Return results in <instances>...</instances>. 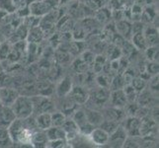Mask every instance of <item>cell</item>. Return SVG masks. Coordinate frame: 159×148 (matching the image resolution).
Returning a JSON list of instances; mask_svg holds the SVG:
<instances>
[{
    "label": "cell",
    "mask_w": 159,
    "mask_h": 148,
    "mask_svg": "<svg viewBox=\"0 0 159 148\" xmlns=\"http://www.w3.org/2000/svg\"><path fill=\"white\" fill-rule=\"evenodd\" d=\"M51 119H52V127H61L63 123L66 119V114L63 112H57L53 111L51 113Z\"/></svg>",
    "instance_id": "30"
},
{
    "label": "cell",
    "mask_w": 159,
    "mask_h": 148,
    "mask_svg": "<svg viewBox=\"0 0 159 148\" xmlns=\"http://www.w3.org/2000/svg\"><path fill=\"white\" fill-rule=\"evenodd\" d=\"M96 81L99 87H103V88H109L112 83V78L110 77L108 74H99L96 77Z\"/></svg>",
    "instance_id": "37"
},
{
    "label": "cell",
    "mask_w": 159,
    "mask_h": 148,
    "mask_svg": "<svg viewBox=\"0 0 159 148\" xmlns=\"http://www.w3.org/2000/svg\"><path fill=\"white\" fill-rule=\"evenodd\" d=\"M158 74L157 75H152L150 81H149V87H150V91H153L154 93L158 92Z\"/></svg>",
    "instance_id": "45"
},
{
    "label": "cell",
    "mask_w": 159,
    "mask_h": 148,
    "mask_svg": "<svg viewBox=\"0 0 159 148\" xmlns=\"http://www.w3.org/2000/svg\"><path fill=\"white\" fill-rule=\"evenodd\" d=\"M84 41H76L73 40V42H69V46H68V52L70 54H73V56H77V54H81L85 51L84 47Z\"/></svg>",
    "instance_id": "28"
},
{
    "label": "cell",
    "mask_w": 159,
    "mask_h": 148,
    "mask_svg": "<svg viewBox=\"0 0 159 148\" xmlns=\"http://www.w3.org/2000/svg\"><path fill=\"white\" fill-rule=\"evenodd\" d=\"M11 49H12V43L8 40H4L0 43V61L7 59Z\"/></svg>",
    "instance_id": "32"
},
{
    "label": "cell",
    "mask_w": 159,
    "mask_h": 148,
    "mask_svg": "<svg viewBox=\"0 0 159 148\" xmlns=\"http://www.w3.org/2000/svg\"><path fill=\"white\" fill-rule=\"evenodd\" d=\"M69 96L77 105H84L89 101L90 93L84 87L77 85L72 87V90H71Z\"/></svg>",
    "instance_id": "7"
},
{
    "label": "cell",
    "mask_w": 159,
    "mask_h": 148,
    "mask_svg": "<svg viewBox=\"0 0 159 148\" xmlns=\"http://www.w3.org/2000/svg\"><path fill=\"white\" fill-rule=\"evenodd\" d=\"M67 144V140L65 138H60V139H54V140H48L47 147L51 148H62L65 147Z\"/></svg>",
    "instance_id": "42"
},
{
    "label": "cell",
    "mask_w": 159,
    "mask_h": 148,
    "mask_svg": "<svg viewBox=\"0 0 159 148\" xmlns=\"http://www.w3.org/2000/svg\"><path fill=\"white\" fill-rule=\"evenodd\" d=\"M54 59L58 65H64L70 62L71 54L68 51H64V49L57 48V51L54 52Z\"/></svg>",
    "instance_id": "23"
},
{
    "label": "cell",
    "mask_w": 159,
    "mask_h": 148,
    "mask_svg": "<svg viewBox=\"0 0 159 148\" xmlns=\"http://www.w3.org/2000/svg\"><path fill=\"white\" fill-rule=\"evenodd\" d=\"M125 83L124 81V78H123V75H117L115 78H112V83H111V88L112 90H115V89H123L125 87Z\"/></svg>",
    "instance_id": "40"
},
{
    "label": "cell",
    "mask_w": 159,
    "mask_h": 148,
    "mask_svg": "<svg viewBox=\"0 0 159 148\" xmlns=\"http://www.w3.org/2000/svg\"><path fill=\"white\" fill-rule=\"evenodd\" d=\"M109 97H110V91L108 90V88L99 87L92 94H90L89 100H92V102L96 106H103L104 104H106L109 101Z\"/></svg>",
    "instance_id": "12"
},
{
    "label": "cell",
    "mask_w": 159,
    "mask_h": 148,
    "mask_svg": "<svg viewBox=\"0 0 159 148\" xmlns=\"http://www.w3.org/2000/svg\"><path fill=\"white\" fill-rule=\"evenodd\" d=\"M0 106H1V103H0Z\"/></svg>",
    "instance_id": "49"
},
{
    "label": "cell",
    "mask_w": 159,
    "mask_h": 148,
    "mask_svg": "<svg viewBox=\"0 0 159 148\" xmlns=\"http://www.w3.org/2000/svg\"><path fill=\"white\" fill-rule=\"evenodd\" d=\"M19 96V92L10 87H2L0 88V103L2 106H12V104Z\"/></svg>",
    "instance_id": "5"
},
{
    "label": "cell",
    "mask_w": 159,
    "mask_h": 148,
    "mask_svg": "<svg viewBox=\"0 0 159 148\" xmlns=\"http://www.w3.org/2000/svg\"><path fill=\"white\" fill-rule=\"evenodd\" d=\"M68 99L67 100H65V102L63 103V106H62V111L65 114H73V112L76 110V106H77V104H76L72 99L70 98V96L68 95Z\"/></svg>",
    "instance_id": "38"
},
{
    "label": "cell",
    "mask_w": 159,
    "mask_h": 148,
    "mask_svg": "<svg viewBox=\"0 0 159 148\" xmlns=\"http://www.w3.org/2000/svg\"><path fill=\"white\" fill-rule=\"evenodd\" d=\"M48 142V136L46 134L45 130L40 129V130H36L34 132H32L31 145L33 147H37V148L47 147Z\"/></svg>",
    "instance_id": "14"
},
{
    "label": "cell",
    "mask_w": 159,
    "mask_h": 148,
    "mask_svg": "<svg viewBox=\"0 0 159 148\" xmlns=\"http://www.w3.org/2000/svg\"><path fill=\"white\" fill-rule=\"evenodd\" d=\"M89 66H90V65L88 63H86L81 57L76 58L74 61L72 62V69L77 74H81V73L87 72V71L89 70Z\"/></svg>",
    "instance_id": "29"
},
{
    "label": "cell",
    "mask_w": 159,
    "mask_h": 148,
    "mask_svg": "<svg viewBox=\"0 0 159 148\" xmlns=\"http://www.w3.org/2000/svg\"><path fill=\"white\" fill-rule=\"evenodd\" d=\"M71 119H72L75 122V123L77 124L78 129L82 127H84L86 123H88V120H87L85 112L83 111V110L76 109L73 112V114H72V117H71Z\"/></svg>",
    "instance_id": "27"
},
{
    "label": "cell",
    "mask_w": 159,
    "mask_h": 148,
    "mask_svg": "<svg viewBox=\"0 0 159 148\" xmlns=\"http://www.w3.org/2000/svg\"><path fill=\"white\" fill-rule=\"evenodd\" d=\"M48 140L65 138V133L61 127H51L45 130Z\"/></svg>",
    "instance_id": "24"
},
{
    "label": "cell",
    "mask_w": 159,
    "mask_h": 148,
    "mask_svg": "<svg viewBox=\"0 0 159 148\" xmlns=\"http://www.w3.org/2000/svg\"><path fill=\"white\" fill-rule=\"evenodd\" d=\"M16 119V116L10 106H0V127L8 128Z\"/></svg>",
    "instance_id": "11"
},
{
    "label": "cell",
    "mask_w": 159,
    "mask_h": 148,
    "mask_svg": "<svg viewBox=\"0 0 159 148\" xmlns=\"http://www.w3.org/2000/svg\"><path fill=\"white\" fill-rule=\"evenodd\" d=\"M88 136L93 144H95L97 146H104L108 144L110 134L106 132L104 129H102L101 128L96 127L91 131Z\"/></svg>",
    "instance_id": "8"
},
{
    "label": "cell",
    "mask_w": 159,
    "mask_h": 148,
    "mask_svg": "<svg viewBox=\"0 0 159 148\" xmlns=\"http://www.w3.org/2000/svg\"><path fill=\"white\" fill-rule=\"evenodd\" d=\"M136 101H138V104L139 106H144L149 108V105H151V103L153 101V97L151 96V91L146 90V88L144 90H142L141 92H139V95H138Z\"/></svg>",
    "instance_id": "25"
},
{
    "label": "cell",
    "mask_w": 159,
    "mask_h": 148,
    "mask_svg": "<svg viewBox=\"0 0 159 148\" xmlns=\"http://www.w3.org/2000/svg\"><path fill=\"white\" fill-rule=\"evenodd\" d=\"M131 43L134 45L135 49L138 51H145L147 46L146 40L144 38L143 32H139V33H134V34L131 35Z\"/></svg>",
    "instance_id": "21"
},
{
    "label": "cell",
    "mask_w": 159,
    "mask_h": 148,
    "mask_svg": "<svg viewBox=\"0 0 159 148\" xmlns=\"http://www.w3.org/2000/svg\"><path fill=\"white\" fill-rule=\"evenodd\" d=\"M145 69H146V73L152 75H157L159 72V65L158 61H149L145 65Z\"/></svg>",
    "instance_id": "41"
},
{
    "label": "cell",
    "mask_w": 159,
    "mask_h": 148,
    "mask_svg": "<svg viewBox=\"0 0 159 148\" xmlns=\"http://www.w3.org/2000/svg\"><path fill=\"white\" fill-rule=\"evenodd\" d=\"M84 112H85V114H86V118H87V120H88V123H90L92 125H94V127H99L100 123L103 122L104 116L100 112L96 111V110L86 109Z\"/></svg>",
    "instance_id": "19"
},
{
    "label": "cell",
    "mask_w": 159,
    "mask_h": 148,
    "mask_svg": "<svg viewBox=\"0 0 159 148\" xmlns=\"http://www.w3.org/2000/svg\"><path fill=\"white\" fill-rule=\"evenodd\" d=\"M12 144L14 143L8 131V128L0 127V147L1 148L10 147Z\"/></svg>",
    "instance_id": "26"
},
{
    "label": "cell",
    "mask_w": 159,
    "mask_h": 148,
    "mask_svg": "<svg viewBox=\"0 0 159 148\" xmlns=\"http://www.w3.org/2000/svg\"><path fill=\"white\" fill-rule=\"evenodd\" d=\"M143 35H144V38L148 47L158 45V29L156 27H153V26L144 27Z\"/></svg>",
    "instance_id": "18"
},
{
    "label": "cell",
    "mask_w": 159,
    "mask_h": 148,
    "mask_svg": "<svg viewBox=\"0 0 159 148\" xmlns=\"http://www.w3.org/2000/svg\"><path fill=\"white\" fill-rule=\"evenodd\" d=\"M72 80H71L69 76H65L57 83L56 87V93L59 98L67 97L70 94L71 90H72Z\"/></svg>",
    "instance_id": "13"
},
{
    "label": "cell",
    "mask_w": 159,
    "mask_h": 148,
    "mask_svg": "<svg viewBox=\"0 0 159 148\" xmlns=\"http://www.w3.org/2000/svg\"><path fill=\"white\" fill-rule=\"evenodd\" d=\"M127 137H128L127 131H125L124 127L120 124L117 128V129L110 134L108 144L111 147H123V144Z\"/></svg>",
    "instance_id": "4"
},
{
    "label": "cell",
    "mask_w": 159,
    "mask_h": 148,
    "mask_svg": "<svg viewBox=\"0 0 159 148\" xmlns=\"http://www.w3.org/2000/svg\"><path fill=\"white\" fill-rule=\"evenodd\" d=\"M61 128L65 133V139L67 141L75 139L79 134V129H78L77 124L75 123V122L72 119L66 118L65 122L61 125Z\"/></svg>",
    "instance_id": "10"
},
{
    "label": "cell",
    "mask_w": 159,
    "mask_h": 148,
    "mask_svg": "<svg viewBox=\"0 0 159 148\" xmlns=\"http://www.w3.org/2000/svg\"><path fill=\"white\" fill-rule=\"evenodd\" d=\"M119 125H120V123L115 122V120L109 119H104L103 122L100 123L99 128L104 129L109 134H111L112 132H114V131L117 129V128L119 127Z\"/></svg>",
    "instance_id": "31"
},
{
    "label": "cell",
    "mask_w": 159,
    "mask_h": 148,
    "mask_svg": "<svg viewBox=\"0 0 159 148\" xmlns=\"http://www.w3.org/2000/svg\"><path fill=\"white\" fill-rule=\"evenodd\" d=\"M32 101L34 103V111L38 110L39 113H52L54 111V104L50 97L39 95L36 98H32Z\"/></svg>",
    "instance_id": "3"
},
{
    "label": "cell",
    "mask_w": 159,
    "mask_h": 148,
    "mask_svg": "<svg viewBox=\"0 0 159 148\" xmlns=\"http://www.w3.org/2000/svg\"><path fill=\"white\" fill-rule=\"evenodd\" d=\"M28 7L30 14L37 16V17H43L52 9H53L48 0H36V1L29 2Z\"/></svg>",
    "instance_id": "2"
},
{
    "label": "cell",
    "mask_w": 159,
    "mask_h": 148,
    "mask_svg": "<svg viewBox=\"0 0 159 148\" xmlns=\"http://www.w3.org/2000/svg\"><path fill=\"white\" fill-rule=\"evenodd\" d=\"M115 29L117 31V34L124 37L125 39H128L133 35V25L127 20H119L116 23Z\"/></svg>",
    "instance_id": "15"
},
{
    "label": "cell",
    "mask_w": 159,
    "mask_h": 148,
    "mask_svg": "<svg viewBox=\"0 0 159 148\" xmlns=\"http://www.w3.org/2000/svg\"><path fill=\"white\" fill-rule=\"evenodd\" d=\"M143 30H144V26L141 22H135L133 25V34L139 32H143Z\"/></svg>",
    "instance_id": "46"
},
{
    "label": "cell",
    "mask_w": 159,
    "mask_h": 148,
    "mask_svg": "<svg viewBox=\"0 0 159 148\" xmlns=\"http://www.w3.org/2000/svg\"><path fill=\"white\" fill-rule=\"evenodd\" d=\"M35 119H36L37 127L39 129L46 130L52 127L51 113H39Z\"/></svg>",
    "instance_id": "20"
},
{
    "label": "cell",
    "mask_w": 159,
    "mask_h": 148,
    "mask_svg": "<svg viewBox=\"0 0 159 148\" xmlns=\"http://www.w3.org/2000/svg\"><path fill=\"white\" fill-rule=\"evenodd\" d=\"M146 58L149 61H158V47L157 46H149L144 51Z\"/></svg>",
    "instance_id": "36"
},
{
    "label": "cell",
    "mask_w": 159,
    "mask_h": 148,
    "mask_svg": "<svg viewBox=\"0 0 159 148\" xmlns=\"http://www.w3.org/2000/svg\"><path fill=\"white\" fill-rule=\"evenodd\" d=\"M111 17V13L106 8H101L96 12L95 19L98 21V23H107Z\"/></svg>",
    "instance_id": "35"
},
{
    "label": "cell",
    "mask_w": 159,
    "mask_h": 148,
    "mask_svg": "<svg viewBox=\"0 0 159 148\" xmlns=\"http://www.w3.org/2000/svg\"><path fill=\"white\" fill-rule=\"evenodd\" d=\"M13 112L17 119H25L27 118L31 117L34 113V103L32 101V98L27 96H21L19 95L15 102L12 104Z\"/></svg>",
    "instance_id": "1"
},
{
    "label": "cell",
    "mask_w": 159,
    "mask_h": 148,
    "mask_svg": "<svg viewBox=\"0 0 159 148\" xmlns=\"http://www.w3.org/2000/svg\"><path fill=\"white\" fill-rule=\"evenodd\" d=\"M95 56H96L94 54V52H92L91 51H86V49L80 54V57L83 59L86 63H88L89 65H91L93 62H94Z\"/></svg>",
    "instance_id": "43"
},
{
    "label": "cell",
    "mask_w": 159,
    "mask_h": 148,
    "mask_svg": "<svg viewBox=\"0 0 159 148\" xmlns=\"http://www.w3.org/2000/svg\"><path fill=\"white\" fill-rule=\"evenodd\" d=\"M0 9L7 11L9 13H15L16 11L13 0H0Z\"/></svg>",
    "instance_id": "39"
},
{
    "label": "cell",
    "mask_w": 159,
    "mask_h": 148,
    "mask_svg": "<svg viewBox=\"0 0 159 148\" xmlns=\"http://www.w3.org/2000/svg\"><path fill=\"white\" fill-rule=\"evenodd\" d=\"M35 89L38 91L39 95L50 97L53 92V85L50 80H40L35 84Z\"/></svg>",
    "instance_id": "16"
},
{
    "label": "cell",
    "mask_w": 159,
    "mask_h": 148,
    "mask_svg": "<svg viewBox=\"0 0 159 148\" xmlns=\"http://www.w3.org/2000/svg\"><path fill=\"white\" fill-rule=\"evenodd\" d=\"M125 120V125L124 128L128 133V136H134V137H138L139 136V128L141 125V119L134 117L129 116L127 119Z\"/></svg>",
    "instance_id": "6"
},
{
    "label": "cell",
    "mask_w": 159,
    "mask_h": 148,
    "mask_svg": "<svg viewBox=\"0 0 159 148\" xmlns=\"http://www.w3.org/2000/svg\"><path fill=\"white\" fill-rule=\"evenodd\" d=\"M87 32L84 29V27L81 25H76L73 26L72 28V32H71V36H72V39L76 40V41H84V39L86 38Z\"/></svg>",
    "instance_id": "33"
},
{
    "label": "cell",
    "mask_w": 159,
    "mask_h": 148,
    "mask_svg": "<svg viewBox=\"0 0 159 148\" xmlns=\"http://www.w3.org/2000/svg\"><path fill=\"white\" fill-rule=\"evenodd\" d=\"M106 119L115 120L117 123H120L123 122L125 118V111H123L122 108H116V107H112L107 110L106 112Z\"/></svg>",
    "instance_id": "22"
},
{
    "label": "cell",
    "mask_w": 159,
    "mask_h": 148,
    "mask_svg": "<svg viewBox=\"0 0 159 148\" xmlns=\"http://www.w3.org/2000/svg\"><path fill=\"white\" fill-rule=\"evenodd\" d=\"M130 85L134 87L136 92L139 93L146 88L147 83H146L145 79H143L142 77H139V76H136V77H134L133 80H131Z\"/></svg>",
    "instance_id": "34"
},
{
    "label": "cell",
    "mask_w": 159,
    "mask_h": 148,
    "mask_svg": "<svg viewBox=\"0 0 159 148\" xmlns=\"http://www.w3.org/2000/svg\"><path fill=\"white\" fill-rule=\"evenodd\" d=\"M4 40H6V39H5V37L3 35V32H2V29H1V27H0V43H1L2 41H4Z\"/></svg>",
    "instance_id": "47"
},
{
    "label": "cell",
    "mask_w": 159,
    "mask_h": 148,
    "mask_svg": "<svg viewBox=\"0 0 159 148\" xmlns=\"http://www.w3.org/2000/svg\"><path fill=\"white\" fill-rule=\"evenodd\" d=\"M109 101L111 102L112 107L116 108H124L127 105V96L124 89H115L110 92Z\"/></svg>",
    "instance_id": "9"
},
{
    "label": "cell",
    "mask_w": 159,
    "mask_h": 148,
    "mask_svg": "<svg viewBox=\"0 0 159 148\" xmlns=\"http://www.w3.org/2000/svg\"><path fill=\"white\" fill-rule=\"evenodd\" d=\"M4 73V68H3V66H2V64L0 63V77H1V75Z\"/></svg>",
    "instance_id": "48"
},
{
    "label": "cell",
    "mask_w": 159,
    "mask_h": 148,
    "mask_svg": "<svg viewBox=\"0 0 159 148\" xmlns=\"http://www.w3.org/2000/svg\"><path fill=\"white\" fill-rule=\"evenodd\" d=\"M43 39H45V33H43V31L41 29V27L39 25L30 28L28 35H27L26 38L28 43H40Z\"/></svg>",
    "instance_id": "17"
},
{
    "label": "cell",
    "mask_w": 159,
    "mask_h": 148,
    "mask_svg": "<svg viewBox=\"0 0 159 148\" xmlns=\"http://www.w3.org/2000/svg\"><path fill=\"white\" fill-rule=\"evenodd\" d=\"M140 142H139L138 140L135 139V137L134 136H128L125 138L123 147H133V148H136V147H140Z\"/></svg>",
    "instance_id": "44"
}]
</instances>
